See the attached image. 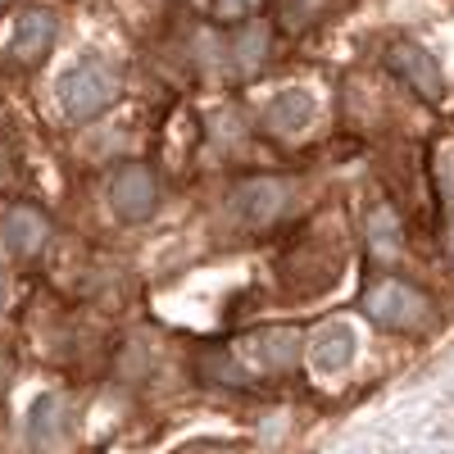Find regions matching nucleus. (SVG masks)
<instances>
[{"instance_id": "14", "label": "nucleus", "mask_w": 454, "mask_h": 454, "mask_svg": "<svg viewBox=\"0 0 454 454\" xmlns=\"http://www.w3.org/2000/svg\"><path fill=\"white\" fill-rule=\"evenodd\" d=\"M259 0H214V19L218 23H241L246 14H254Z\"/></svg>"}, {"instance_id": "12", "label": "nucleus", "mask_w": 454, "mask_h": 454, "mask_svg": "<svg viewBox=\"0 0 454 454\" xmlns=\"http://www.w3.org/2000/svg\"><path fill=\"white\" fill-rule=\"evenodd\" d=\"M368 241H372L377 254H395V250H400V218H395L387 205H377V209L368 214Z\"/></svg>"}, {"instance_id": "13", "label": "nucleus", "mask_w": 454, "mask_h": 454, "mask_svg": "<svg viewBox=\"0 0 454 454\" xmlns=\"http://www.w3.org/2000/svg\"><path fill=\"white\" fill-rule=\"evenodd\" d=\"M327 5H332V0H282V5H278V19H282L286 32H305L314 19L327 14Z\"/></svg>"}, {"instance_id": "6", "label": "nucleus", "mask_w": 454, "mask_h": 454, "mask_svg": "<svg viewBox=\"0 0 454 454\" xmlns=\"http://www.w3.org/2000/svg\"><path fill=\"white\" fill-rule=\"evenodd\" d=\"M55 36H59L55 14H46V10H27V14L14 23L10 55H14L19 64H36V59H46V51L55 46Z\"/></svg>"}, {"instance_id": "3", "label": "nucleus", "mask_w": 454, "mask_h": 454, "mask_svg": "<svg viewBox=\"0 0 454 454\" xmlns=\"http://www.w3.org/2000/svg\"><path fill=\"white\" fill-rule=\"evenodd\" d=\"M109 205L123 223H145L160 209V182L150 173V164H123L109 182Z\"/></svg>"}, {"instance_id": "9", "label": "nucleus", "mask_w": 454, "mask_h": 454, "mask_svg": "<svg viewBox=\"0 0 454 454\" xmlns=\"http://www.w3.org/2000/svg\"><path fill=\"white\" fill-rule=\"evenodd\" d=\"M46 237H51V223H46V214H42V209H32V205H14V209L5 214V246H10V254L32 259L36 250L46 246Z\"/></svg>"}, {"instance_id": "5", "label": "nucleus", "mask_w": 454, "mask_h": 454, "mask_svg": "<svg viewBox=\"0 0 454 454\" xmlns=\"http://www.w3.org/2000/svg\"><path fill=\"white\" fill-rule=\"evenodd\" d=\"M237 214H241V223H250V227H269L282 209H286V182H278V177H250V182H241L237 186Z\"/></svg>"}, {"instance_id": "10", "label": "nucleus", "mask_w": 454, "mask_h": 454, "mask_svg": "<svg viewBox=\"0 0 454 454\" xmlns=\"http://www.w3.org/2000/svg\"><path fill=\"white\" fill-rule=\"evenodd\" d=\"M64 436H68V409H64V400L42 395V400L32 404V419H27V441H32L36 450H55Z\"/></svg>"}, {"instance_id": "8", "label": "nucleus", "mask_w": 454, "mask_h": 454, "mask_svg": "<svg viewBox=\"0 0 454 454\" xmlns=\"http://www.w3.org/2000/svg\"><path fill=\"white\" fill-rule=\"evenodd\" d=\"M355 327L350 323H323L318 332H314V340H309V359H314V368H323V372H340V368H350V359H355Z\"/></svg>"}, {"instance_id": "7", "label": "nucleus", "mask_w": 454, "mask_h": 454, "mask_svg": "<svg viewBox=\"0 0 454 454\" xmlns=\"http://www.w3.org/2000/svg\"><path fill=\"white\" fill-rule=\"evenodd\" d=\"M246 350L259 359V368L269 372H291L300 364V332L295 327H269V332H254L246 340Z\"/></svg>"}, {"instance_id": "1", "label": "nucleus", "mask_w": 454, "mask_h": 454, "mask_svg": "<svg viewBox=\"0 0 454 454\" xmlns=\"http://www.w3.org/2000/svg\"><path fill=\"white\" fill-rule=\"evenodd\" d=\"M364 314L387 332H423L432 323V300L400 278H382L377 286H368Z\"/></svg>"}, {"instance_id": "4", "label": "nucleus", "mask_w": 454, "mask_h": 454, "mask_svg": "<svg viewBox=\"0 0 454 454\" xmlns=\"http://www.w3.org/2000/svg\"><path fill=\"white\" fill-rule=\"evenodd\" d=\"M387 64H391V73L395 78H404L413 91H419L423 100H441L445 96V78H441V64L423 51V46H391V55H387Z\"/></svg>"}, {"instance_id": "2", "label": "nucleus", "mask_w": 454, "mask_h": 454, "mask_svg": "<svg viewBox=\"0 0 454 454\" xmlns=\"http://www.w3.org/2000/svg\"><path fill=\"white\" fill-rule=\"evenodd\" d=\"M114 96H119V78H114L105 64H78L59 78V105H64L68 119H78V123L105 114L114 105Z\"/></svg>"}, {"instance_id": "11", "label": "nucleus", "mask_w": 454, "mask_h": 454, "mask_svg": "<svg viewBox=\"0 0 454 454\" xmlns=\"http://www.w3.org/2000/svg\"><path fill=\"white\" fill-rule=\"evenodd\" d=\"M269 128L273 132H300L305 123H314V96L309 91H282L273 105H269Z\"/></svg>"}]
</instances>
